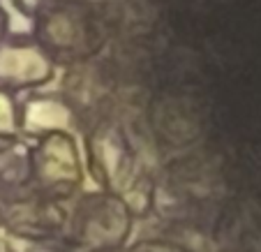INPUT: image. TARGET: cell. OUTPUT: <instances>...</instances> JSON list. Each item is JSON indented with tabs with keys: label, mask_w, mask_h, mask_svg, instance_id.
<instances>
[{
	"label": "cell",
	"mask_w": 261,
	"mask_h": 252,
	"mask_svg": "<svg viewBox=\"0 0 261 252\" xmlns=\"http://www.w3.org/2000/svg\"><path fill=\"white\" fill-rule=\"evenodd\" d=\"M54 77V60L42 44L28 37L0 42V88L16 93L42 86Z\"/></svg>",
	"instance_id": "1"
},
{
	"label": "cell",
	"mask_w": 261,
	"mask_h": 252,
	"mask_svg": "<svg viewBox=\"0 0 261 252\" xmlns=\"http://www.w3.org/2000/svg\"><path fill=\"white\" fill-rule=\"evenodd\" d=\"M35 173L42 183H76L79 160L74 143L63 132H49L42 137L33 158Z\"/></svg>",
	"instance_id": "2"
},
{
	"label": "cell",
	"mask_w": 261,
	"mask_h": 252,
	"mask_svg": "<svg viewBox=\"0 0 261 252\" xmlns=\"http://www.w3.org/2000/svg\"><path fill=\"white\" fill-rule=\"evenodd\" d=\"M69 109L63 102L49 97H35L21 104V132L44 134L60 132L69 125Z\"/></svg>",
	"instance_id": "3"
},
{
	"label": "cell",
	"mask_w": 261,
	"mask_h": 252,
	"mask_svg": "<svg viewBox=\"0 0 261 252\" xmlns=\"http://www.w3.org/2000/svg\"><path fill=\"white\" fill-rule=\"evenodd\" d=\"M44 0H0V10L7 21V37H28L37 30Z\"/></svg>",
	"instance_id": "4"
},
{
	"label": "cell",
	"mask_w": 261,
	"mask_h": 252,
	"mask_svg": "<svg viewBox=\"0 0 261 252\" xmlns=\"http://www.w3.org/2000/svg\"><path fill=\"white\" fill-rule=\"evenodd\" d=\"M21 132V104L14 93L0 88V137H16Z\"/></svg>",
	"instance_id": "5"
},
{
	"label": "cell",
	"mask_w": 261,
	"mask_h": 252,
	"mask_svg": "<svg viewBox=\"0 0 261 252\" xmlns=\"http://www.w3.org/2000/svg\"><path fill=\"white\" fill-rule=\"evenodd\" d=\"M7 35H10V33H7V21H5V14H3V10H0V42L5 40Z\"/></svg>",
	"instance_id": "6"
}]
</instances>
